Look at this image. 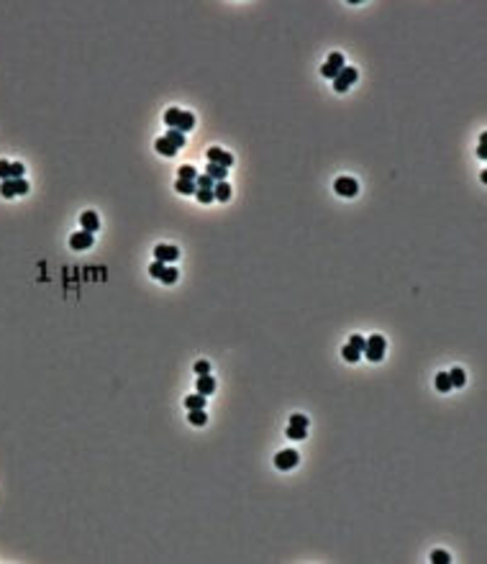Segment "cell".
Wrapping results in <instances>:
<instances>
[{
    "mask_svg": "<svg viewBox=\"0 0 487 564\" xmlns=\"http://www.w3.org/2000/svg\"><path fill=\"white\" fill-rule=\"evenodd\" d=\"M205 175H208V177H213L215 182H221V180H226V177H228V169H226V167H221V164H211V162H208Z\"/></svg>",
    "mask_w": 487,
    "mask_h": 564,
    "instance_id": "9a60e30c",
    "label": "cell"
},
{
    "mask_svg": "<svg viewBox=\"0 0 487 564\" xmlns=\"http://www.w3.org/2000/svg\"><path fill=\"white\" fill-rule=\"evenodd\" d=\"M213 198H215V200H221V203H226V200L231 198V185H228L226 180L215 182V187H213Z\"/></svg>",
    "mask_w": 487,
    "mask_h": 564,
    "instance_id": "7c38bea8",
    "label": "cell"
},
{
    "mask_svg": "<svg viewBox=\"0 0 487 564\" xmlns=\"http://www.w3.org/2000/svg\"><path fill=\"white\" fill-rule=\"evenodd\" d=\"M177 175H180V180H195L197 177V169L190 167V164H185V167H180V172H177Z\"/></svg>",
    "mask_w": 487,
    "mask_h": 564,
    "instance_id": "4316f807",
    "label": "cell"
},
{
    "mask_svg": "<svg viewBox=\"0 0 487 564\" xmlns=\"http://www.w3.org/2000/svg\"><path fill=\"white\" fill-rule=\"evenodd\" d=\"M164 139L167 141H170V144L175 146V149H182L185 146V134H182V131H177V128H170V131H167V134H164Z\"/></svg>",
    "mask_w": 487,
    "mask_h": 564,
    "instance_id": "4fadbf2b",
    "label": "cell"
},
{
    "mask_svg": "<svg viewBox=\"0 0 487 564\" xmlns=\"http://www.w3.org/2000/svg\"><path fill=\"white\" fill-rule=\"evenodd\" d=\"M290 423H292V426H300V428H308V418L300 416V413H295V416L290 418Z\"/></svg>",
    "mask_w": 487,
    "mask_h": 564,
    "instance_id": "836d02e7",
    "label": "cell"
},
{
    "mask_svg": "<svg viewBox=\"0 0 487 564\" xmlns=\"http://www.w3.org/2000/svg\"><path fill=\"white\" fill-rule=\"evenodd\" d=\"M175 190H177V193H182V195H193L195 190H197V185H195V180H177Z\"/></svg>",
    "mask_w": 487,
    "mask_h": 564,
    "instance_id": "e0dca14e",
    "label": "cell"
},
{
    "mask_svg": "<svg viewBox=\"0 0 487 564\" xmlns=\"http://www.w3.org/2000/svg\"><path fill=\"white\" fill-rule=\"evenodd\" d=\"M195 387H197V392H200V395H211V392L215 390V380L211 377V375H200V377H197V382H195Z\"/></svg>",
    "mask_w": 487,
    "mask_h": 564,
    "instance_id": "8fae6325",
    "label": "cell"
},
{
    "mask_svg": "<svg viewBox=\"0 0 487 564\" xmlns=\"http://www.w3.org/2000/svg\"><path fill=\"white\" fill-rule=\"evenodd\" d=\"M177 277H180V272H177L175 267H164V272H162V277H159V280H162L164 285H175Z\"/></svg>",
    "mask_w": 487,
    "mask_h": 564,
    "instance_id": "cb8c5ba5",
    "label": "cell"
},
{
    "mask_svg": "<svg viewBox=\"0 0 487 564\" xmlns=\"http://www.w3.org/2000/svg\"><path fill=\"white\" fill-rule=\"evenodd\" d=\"M356 77H359V72H356L354 67H344L339 75H336V80H333V90L336 93H346L354 82H356Z\"/></svg>",
    "mask_w": 487,
    "mask_h": 564,
    "instance_id": "7a4b0ae2",
    "label": "cell"
},
{
    "mask_svg": "<svg viewBox=\"0 0 487 564\" xmlns=\"http://www.w3.org/2000/svg\"><path fill=\"white\" fill-rule=\"evenodd\" d=\"M195 372H197V375H211V364H208L205 359L195 362Z\"/></svg>",
    "mask_w": 487,
    "mask_h": 564,
    "instance_id": "1f68e13d",
    "label": "cell"
},
{
    "mask_svg": "<svg viewBox=\"0 0 487 564\" xmlns=\"http://www.w3.org/2000/svg\"><path fill=\"white\" fill-rule=\"evenodd\" d=\"M308 436V428H300V426H287V439H292V441H303Z\"/></svg>",
    "mask_w": 487,
    "mask_h": 564,
    "instance_id": "7402d4cb",
    "label": "cell"
},
{
    "mask_svg": "<svg viewBox=\"0 0 487 564\" xmlns=\"http://www.w3.org/2000/svg\"><path fill=\"white\" fill-rule=\"evenodd\" d=\"M333 190H336V195H341V198H354L359 193V185H356L354 177H339L333 182Z\"/></svg>",
    "mask_w": 487,
    "mask_h": 564,
    "instance_id": "8992f818",
    "label": "cell"
},
{
    "mask_svg": "<svg viewBox=\"0 0 487 564\" xmlns=\"http://www.w3.org/2000/svg\"><path fill=\"white\" fill-rule=\"evenodd\" d=\"M436 390H439V392H449L451 390L449 372H439V375H436Z\"/></svg>",
    "mask_w": 487,
    "mask_h": 564,
    "instance_id": "ffe728a7",
    "label": "cell"
},
{
    "mask_svg": "<svg viewBox=\"0 0 487 564\" xmlns=\"http://www.w3.org/2000/svg\"><path fill=\"white\" fill-rule=\"evenodd\" d=\"M154 149H156L159 154H164V157H175V154H177V149H175V146H172V144H170V141H167L164 136L154 141Z\"/></svg>",
    "mask_w": 487,
    "mask_h": 564,
    "instance_id": "2e32d148",
    "label": "cell"
},
{
    "mask_svg": "<svg viewBox=\"0 0 487 564\" xmlns=\"http://www.w3.org/2000/svg\"><path fill=\"white\" fill-rule=\"evenodd\" d=\"M193 126H195V116L187 113V110H182V113H180V121H177V131L187 134V131H193Z\"/></svg>",
    "mask_w": 487,
    "mask_h": 564,
    "instance_id": "5bb4252c",
    "label": "cell"
},
{
    "mask_svg": "<svg viewBox=\"0 0 487 564\" xmlns=\"http://www.w3.org/2000/svg\"><path fill=\"white\" fill-rule=\"evenodd\" d=\"M431 562H433V564H449L451 557H449L446 551H433V554H431Z\"/></svg>",
    "mask_w": 487,
    "mask_h": 564,
    "instance_id": "f546056e",
    "label": "cell"
},
{
    "mask_svg": "<svg viewBox=\"0 0 487 564\" xmlns=\"http://www.w3.org/2000/svg\"><path fill=\"white\" fill-rule=\"evenodd\" d=\"M93 241H95V239H93L90 231H77V234L69 236V246L77 249V251H82V249H90Z\"/></svg>",
    "mask_w": 487,
    "mask_h": 564,
    "instance_id": "ba28073f",
    "label": "cell"
},
{
    "mask_svg": "<svg viewBox=\"0 0 487 564\" xmlns=\"http://www.w3.org/2000/svg\"><path fill=\"white\" fill-rule=\"evenodd\" d=\"M344 67H346V64H344V54L333 52V54L329 57V62H326V64L321 67V75H323V77H329V80H336V75H339Z\"/></svg>",
    "mask_w": 487,
    "mask_h": 564,
    "instance_id": "5b68a950",
    "label": "cell"
},
{
    "mask_svg": "<svg viewBox=\"0 0 487 564\" xmlns=\"http://www.w3.org/2000/svg\"><path fill=\"white\" fill-rule=\"evenodd\" d=\"M297 462H300V457H297L295 449H282V451H277V457H274V467L287 472V469L297 467Z\"/></svg>",
    "mask_w": 487,
    "mask_h": 564,
    "instance_id": "3957f363",
    "label": "cell"
},
{
    "mask_svg": "<svg viewBox=\"0 0 487 564\" xmlns=\"http://www.w3.org/2000/svg\"><path fill=\"white\" fill-rule=\"evenodd\" d=\"M195 185H197V190H213L215 187V180L208 177V175H197L195 177Z\"/></svg>",
    "mask_w": 487,
    "mask_h": 564,
    "instance_id": "d4e9b609",
    "label": "cell"
},
{
    "mask_svg": "<svg viewBox=\"0 0 487 564\" xmlns=\"http://www.w3.org/2000/svg\"><path fill=\"white\" fill-rule=\"evenodd\" d=\"M385 349H387L385 336L374 334V336H370V339H364V354H367V359H370V362H382Z\"/></svg>",
    "mask_w": 487,
    "mask_h": 564,
    "instance_id": "6da1fadb",
    "label": "cell"
},
{
    "mask_svg": "<svg viewBox=\"0 0 487 564\" xmlns=\"http://www.w3.org/2000/svg\"><path fill=\"white\" fill-rule=\"evenodd\" d=\"M79 223H82V231H97L100 228V218H97V213L95 210H85L82 216H79Z\"/></svg>",
    "mask_w": 487,
    "mask_h": 564,
    "instance_id": "30bf717a",
    "label": "cell"
},
{
    "mask_svg": "<svg viewBox=\"0 0 487 564\" xmlns=\"http://www.w3.org/2000/svg\"><path fill=\"white\" fill-rule=\"evenodd\" d=\"M154 257L156 262H177V257H180V249L177 246H164V244H159L154 249Z\"/></svg>",
    "mask_w": 487,
    "mask_h": 564,
    "instance_id": "9c48e42d",
    "label": "cell"
},
{
    "mask_svg": "<svg viewBox=\"0 0 487 564\" xmlns=\"http://www.w3.org/2000/svg\"><path fill=\"white\" fill-rule=\"evenodd\" d=\"M449 380H451V387H464L467 385V375H464V369H459V367H454L449 372Z\"/></svg>",
    "mask_w": 487,
    "mask_h": 564,
    "instance_id": "d6986e66",
    "label": "cell"
},
{
    "mask_svg": "<svg viewBox=\"0 0 487 564\" xmlns=\"http://www.w3.org/2000/svg\"><path fill=\"white\" fill-rule=\"evenodd\" d=\"M190 423H193V426H205V423H208L205 408H200V410H190Z\"/></svg>",
    "mask_w": 487,
    "mask_h": 564,
    "instance_id": "484cf974",
    "label": "cell"
},
{
    "mask_svg": "<svg viewBox=\"0 0 487 564\" xmlns=\"http://www.w3.org/2000/svg\"><path fill=\"white\" fill-rule=\"evenodd\" d=\"M162 272H164V262H154V264L149 267V275L152 277H162Z\"/></svg>",
    "mask_w": 487,
    "mask_h": 564,
    "instance_id": "d6a6232c",
    "label": "cell"
},
{
    "mask_svg": "<svg viewBox=\"0 0 487 564\" xmlns=\"http://www.w3.org/2000/svg\"><path fill=\"white\" fill-rule=\"evenodd\" d=\"M180 113H182L180 108H170V110H167V113H164V123L170 126V128H177V121H180Z\"/></svg>",
    "mask_w": 487,
    "mask_h": 564,
    "instance_id": "603a6c76",
    "label": "cell"
},
{
    "mask_svg": "<svg viewBox=\"0 0 487 564\" xmlns=\"http://www.w3.org/2000/svg\"><path fill=\"white\" fill-rule=\"evenodd\" d=\"M341 357L349 362V364H354V362H359V357H362V351L359 349H354L351 344H346L344 349H341Z\"/></svg>",
    "mask_w": 487,
    "mask_h": 564,
    "instance_id": "44dd1931",
    "label": "cell"
},
{
    "mask_svg": "<svg viewBox=\"0 0 487 564\" xmlns=\"http://www.w3.org/2000/svg\"><path fill=\"white\" fill-rule=\"evenodd\" d=\"M205 157H208V162H211V164H221V167H226V169L234 164V157L228 154V152H223V149H218V146H211Z\"/></svg>",
    "mask_w": 487,
    "mask_h": 564,
    "instance_id": "52a82bcc",
    "label": "cell"
},
{
    "mask_svg": "<svg viewBox=\"0 0 487 564\" xmlns=\"http://www.w3.org/2000/svg\"><path fill=\"white\" fill-rule=\"evenodd\" d=\"M0 180H11V162L0 159Z\"/></svg>",
    "mask_w": 487,
    "mask_h": 564,
    "instance_id": "4dcf8cb0",
    "label": "cell"
},
{
    "mask_svg": "<svg viewBox=\"0 0 487 564\" xmlns=\"http://www.w3.org/2000/svg\"><path fill=\"white\" fill-rule=\"evenodd\" d=\"M23 193H28L26 180H3V182H0V195L3 198H13V195H23Z\"/></svg>",
    "mask_w": 487,
    "mask_h": 564,
    "instance_id": "277c9868",
    "label": "cell"
},
{
    "mask_svg": "<svg viewBox=\"0 0 487 564\" xmlns=\"http://www.w3.org/2000/svg\"><path fill=\"white\" fill-rule=\"evenodd\" d=\"M185 408L187 410H200V408H205V395H190V398H185Z\"/></svg>",
    "mask_w": 487,
    "mask_h": 564,
    "instance_id": "ac0fdd59",
    "label": "cell"
},
{
    "mask_svg": "<svg viewBox=\"0 0 487 564\" xmlns=\"http://www.w3.org/2000/svg\"><path fill=\"white\" fill-rule=\"evenodd\" d=\"M195 198L200 200V203H213V190H195Z\"/></svg>",
    "mask_w": 487,
    "mask_h": 564,
    "instance_id": "f1b7e54d",
    "label": "cell"
},
{
    "mask_svg": "<svg viewBox=\"0 0 487 564\" xmlns=\"http://www.w3.org/2000/svg\"><path fill=\"white\" fill-rule=\"evenodd\" d=\"M23 164L21 162H11V180H23Z\"/></svg>",
    "mask_w": 487,
    "mask_h": 564,
    "instance_id": "83f0119b",
    "label": "cell"
},
{
    "mask_svg": "<svg viewBox=\"0 0 487 564\" xmlns=\"http://www.w3.org/2000/svg\"><path fill=\"white\" fill-rule=\"evenodd\" d=\"M349 344H351L354 349H359V351H364V339H362L359 334H354V336L349 339Z\"/></svg>",
    "mask_w": 487,
    "mask_h": 564,
    "instance_id": "e575fe53",
    "label": "cell"
}]
</instances>
